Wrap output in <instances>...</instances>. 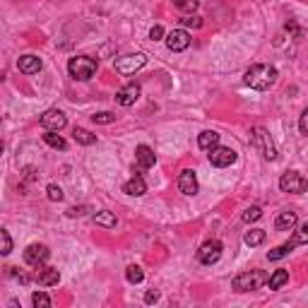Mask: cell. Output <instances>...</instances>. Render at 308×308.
Masks as SVG:
<instances>
[{
    "label": "cell",
    "mask_w": 308,
    "mask_h": 308,
    "mask_svg": "<svg viewBox=\"0 0 308 308\" xmlns=\"http://www.w3.org/2000/svg\"><path fill=\"white\" fill-rule=\"evenodd\" d=\"M243 82H246L251 89L265 92V89H270V87L277 82V67L268 65V63H255V65H251L246 70Z\"/></svg>",
    "instance_id": "1"
},
{
    "label": "cell",
    "mask_w": 308,
    "mask_h": 308,
    "mask_svg": "<svg viewBox=\"0 0 308 308\" xmlns=\"http://www.w3.org/2000/svg\"><path fill=\"white\" fill-rule=\"evenodd\" d=\"M96 67H99V60L92 58V55H75V58H70V63H67L70 75L80 82L92 80L94 75H96Z\"/></svg>",
    "instance_id": "2"
},
{
    "label": "cell",
    "mask_w": 308,
    "mask_h": 308,
    "mask_svg": "<svg viewBox=\"0 0 308 308\" xmlns=\"http://www.w3.org/2000/svg\"><path fill=\"white\" fill-rule=\"evenodd\" d=\"M251 145H253L255 152H260L268 161H277V157H280L275 142H272V137H270V133L265 130V128H260V125L251 130Z\"/></svg>",
    "instance_id": "3"
},
{
    "label": "cell",
    "mask_w": 308,
    "mask_h": 308,
    "mask_svg": "<svg viewBox=\"0 0 308 308\" xmlns=\"http://www.w3.org/2000/svg\"><path fill=\"white\" fill-rule=\"evenodd\" d=\"M270 277L263 272V270H251V272H243L239 275L236 280L231 282V287L236 289V292H255V289H260Z\"/></svg>",
    "instance_id": "4"
},
{
    "label": "cell",
    "mask_w": 308,
    "mask_h": 308,
    "mask_svg": "<svg viewBox=\"0 0 308 308\" xmlns=\"http://www.w3.org/2000/svg\"><path fill=\"white\" fill-rule=\"evenodd\" d=\"M147 63V55L145 53H128V55H121V58H116L113 60V67H116V72H121V75H135L137 70H142Z\"/></svg>",
    "instance_id": "5"
},
{
    "label": "cell",
    "mask_w": 308,
    "mask_h": 308,
    "mask_svg": "<svg viewBox=\"0 0 308 308\" xmlns=\"http://www.w3.org/2000/svg\"><path fill=\"white\" fill-rule=\"evenodd\" d=\"M280 188H282V193H294V195H299V193H306L308 190V181L299 171H287L280 178Z\"/></svg>",
    "instance_id": "6"
},
{
    "label": "cell",
    "mask_w": 308,
    "mask_h": 308,
    "mask_svg": "<svg viewBox=\"0 0 308 308\" xmlns=\"http://www.w3.org/2000/svg\"><path fill=\"white\" fill-rule=\"evenodd\" d=\"M39 123H41V128H43V130L60 133V130L67 125V118H65V113H63L60 108H48V111H43V113H41Z\"/></svg>",
    "instance_id": "7"
},
{
    "label": "cell",
    "mask_w": 308,
    "mask_h": 308,
    "mask_svg": "<svg viewBox=\"0 0 308 308\" xmlns=\"http://www.w3.org/2000/svg\"><path fill=\"white\" fill-rule=\"evenodd\" d=\"M48 255H51V251H48V246H43V243H31V246H27V251H24V263H27L29 268H43V263L48 260Z\"/></svg>",
    "instance_id": "8"
},
{
    "label": "cell",
    "mask_w": 308,
    "mask_h": 308,
    "mask_svg": "<svg viewBox=\"0 0 308 308\" xmlns=\"http://www.w3.org/2000/svg\"><path fill=\"white\" fill-rule=\"evenodd\" d=\"M222 251H224L222 241L212 239V241H207V243H202L200 246V251H198V260H200L202 265H215L217 260L222 258Z\"/></svg>",
    "instance_id": "9"
},
{
    "label": "cell",
    "mask_w": 308,
    "mask_h": 308,
    "mask_svg": "<svg viewBox=\"0 0 308 308\" xmlns=\"http://www.w3.org/2000/svg\"><path fill=\"white\" fill-rule=\"evenodd\" d=\"M210 164L212 166H219V169H224V166H231L234 161H236V152L231 147H222V145H217V147L210 149Z\"/></svg>",
    "instance_id": "10"
},
{
    "label": "cell",
    "mask_w": 308,
    "mask_h": 308,
    "mask_svg": "<svg viewBox=\"0 0 308 308\" xmlns=\"http://www.w3.org/2000/svg\"><path fill=\"white\" fill-rule=\"evenodd\" d=\"M166 46H169V51L181 53V51H186L188 46H190V34H188L186 29H174V31L166 34Z\"/></svg>",
    "instance_id": "11"
},
{
    "label": "cell",
    "mask_w": 308,
    "mask_h": 308,
    "mask_svg": "<svg viewBox=\"0 0 308 308\" xmlns=\"http://www.w3.org/2000/svg\"><path fill=\"white\" fill-rule=\"evenodd\" d=\"M140 92H142V89H140V84H137V82H128L125 87H121V89H118V94H116V101H118L121 106H133L135 101L140 99Z\"/></svg>",
    "instance_id": "12"
},
{
    "label": "cell",
    "mask_w": 308,
    "mask_h": 308,
    "mask_svg": "<svg viewBox=\"0 0 308 308\" xmlns=\"http://www.w3.org/2000/svg\"><path fill=\"white\" fill-rule=\"evenodd\" d=\"M178 188H181L183 195H195V193H198V178H195V171H190V169L181 171V176H178Z\"/></svg>",
    "instance_id": "13"
},
{
    "label": "cell",
    "mask_w": 308,
    "mask_h": 308,
    "mask_svg": "<svg viewBox=\"0 0 308 308\" xmlns=\"http://www.w3.org/2000/svg\"><path fill=\"white\" fill-rule=\"evenodd\" d=\"M17 70L19 72H24V75H34V72H39L41 70V58L39 55H22L19 60H17Z\"/></svg>",
    "instance_id": "14"
},
{
    "label": "cell",
    "mask_w": 308,
    "mask_h": 308,
    "mask_svg": "<svg viewBox=\"0 0 308 308\" xmlns=\"http://www.w3.org/2000/svg\"><path fill=\"white\" fill-rule=\"evenodd\" d=\"M135 159L140 164V169H149V166H154V161H157V154H154V149L147 147V145H140V147L135 149Z\"/></svg>",
    "instance_id": "15"
},
{
    "label": "cell",
    "mask_w": 308,
    "mask_h": 308,
    "mask_svg": "<svg viewBox=\"0 0 308 308\" xmlns=\"http://www.w3.org/2000/svg\"><path fill=\"white\" fill-rule=\"evenodd\" d=\"M123 193H128V195H135V198H140V195H145L147 193V183H145V178L140 174H135L125 186H123Z\"/></svg>",
    "instance_id": "16"
},
{
    "label": "cell",
    "mask_w": 308,
    "mask_h": 308,
    "mask_svg": "<svg viewBox=\"0 0 308 308\" xmlns=\"http://www.w3.org/2000/svg\"><path fill=\"white\" fill-rule=\"evenodd\" d=\"M36 282L41 287H53V284L60 282V272H58V268H39Z\"/></svg>",
    "instance_id": "17"
},
{
    "label": "cell",
    "mask_w": 308,
    "mask_h": 308,
    "mask_svg": "<svg viewBox=\"0 0 308 308\" xmlns=\"http://www.w3.org/2000/svg\"><path fill=\"white\" fill-rule=\"evenodd\" d=\"M296 224H299V217H296V212H292V210H287V212H280L277 222H275L277 231H292Z\"/></svg>",
    "instance_id": "18"
},
{
    "label": "cell",
    "mask_w": 308,
    "mask_h": 308,
    "mask_svg": "<svg viewBox=\"0 0 308 308\" xmlns=\"http://www.w3.org/2000/svg\"><path fill=\"white\" fill-rule=\"evenodd\" d=\"M219 145V133H215V130H205V133H200L198 135V147L200 149H210L212 147H217Z\"/></svg>",
    "instance_id": "19"
},
{
    "label": "cell",
    "mask_w": 308,
    "mask_h": 308,
    "mask_svg": "<svg viewBox=\"0 0 308 308\" xmlns=\"http://www.w3.org/2000/svg\"><path fill=\"white\" fill-rule=\"evenodd\" d=\"M287 282H289V270H275V272L270 275L268 287L272 289V292H277V289H282Z\"/></svg>",
    "instance_id": "20"
},
{
    "label": "cell",
    "mask_w": 308,
    "mask_h": 308,
    "mask_svg": "<svg viewBox=\"0 0 308 308\" xmlns=\"http://www.w3.org/2000/svg\"><path fill=\"white\" fill-rule=\"evenodd\" d=\"M92 219H94V224H99V227H106V229H113V227H116V215H113V212H108V210L96 212Z\"/></svg>",
    "instance_id": "21"
},
{
    "label": "cell",
    "mask_w": 308,
    "mask_h": 308,
    "mask_svg": "<svg viewBox=\"0 0 308 308\" xmlns=\"http://www.w3.org/2000/svg\"><path fill=\"white\" fill-rule=\"evenodd\" d=\"M265 229H251V231H246V236H243V241H246V246H260V243L265 241Z\"/></svg>",
    "instance_id": "22"
},
{
    "label": "cell",
    "mask_w": 308,
    "mask_h": 308,
    "mask_svg": "<svg viewBox=\"0 0 308 308\" xmlns=\"http://www.w3.org/2000/svg\"><path fill=\"white\" fill-rule=\"evenodd\" d=\"M43 142H46L48 147L60 149V152H63V149H67V142L58 133H53V130H46V135H43Z\"/></svg>",
    "instance_id": "23"
},
{
    "label": "cell",
    "mask_w": 308,
    "mask_h": 308,
    "mask_svg": "<svg viewBox=\"0 0 308 308\" xmlns=\"http://www.w3.org/2000/svg\"><path fill=\"white\" fill-rule=\"evenodd\" d=\"M72 137H75V142H80L84 147H89V145L96 142V135L89 133V130H84V128H75V130H72Z\"/></svg>",
    "instance_id": "24"
},
{
    "label": "cell",
    "mask_w": 308,
    "mask_h": 308,
    "mask_svg": "<svg viewBox=\"0 0 308 308\" xmlns=\"http://www.w3.org/2000/svg\"><path fill=\"white\" fill-rule=\"evenodd\" d=\"M294 248H296L294 243H292V241H287V243H282V246H277L275 251H270V253H268V258H270V260H272V263H275V260H282V258H287V255L292 253Z\"/></svg>",
    "instance_id": "25"
},
{
    "label": "cell",
    "mask_w": 308,
    "mask_h": 308,
    "mask_svg": "<svg viewBox=\"0 0 308 308\" xmlns=\"http://www.w3.org/2000/svg\"><path fill=\"white\" fill-rule=\"evenodd\" d=\"M0 253L2 255L12 253V239H10V231H7V229L0 231Z\"/></svg>",
    "instance_id": "26"
},
{
    "label": "cell",
    "mask_w": 308,
    "mask_h": 308,
    "mask_svg": "<svg viewBox=\"0 0 308 308\" xmlns=\"http://www.w3.org/2000/svg\"><path fill=\"white\" fill-rule=\"evenodd\" d=\"M125 280L130 282V284H140V282L145 280V272L137 268V265H130V268L125 270Z\"/></svg>",
    "instance_id": "27"
},
{
    "label": "cell",
    "mask_w": 308,
    "mask_h": 308,
    "mask_svg": "<svg viewBox=\"0 0 308 308\" xmlns=\"http://www.w3.org/2000/svg\"><path fill=\"white\" fill-rule=\"evenodd\" d=\"M31 304L36 308H48L51 306V296L43 294V292H34V294H31Z\"/></svg>",
    "instance_id": "28"
},
{
    "label": "cell",
    "mask_w": 308,
    "mask_h": 308,
    "mask_svg": "<svg viewBox=\"0 0 308 308\" xmlns=\"http://www.w3.org/2000/svg\"><path fill=\"white\" fill-rule=\"evenodd\" d=\"M292 243H294V246H306V243H308V222H306V224H301V227H299V231L294 234Z\"/></svg>",
    "instance_id": "29"
},
{
    "label": "cell",
    "mask_w": 308,
    "mask_h": 308,
    "mask_svg": "<svg viewBox=\"0 0 308 308\" xmlns=\"http://www.w3.org/2000/svg\"><path fill=\"white\" fill-rule=\"evenodd\" d=\"M174 5L181 12H190V14L198 10V0H174Z\"/></svg>",
    "instance_id": "30"
},
{
    "label": "cell",
    "mask_w": 308,
    "mask_h": 308,
    "mask_svg": "<svg viewBox=\"0 0 308 308\" xmlns=\"http://www.w3.org/2000/svg\"><path fill=\"white\" fill-rule=\"evenodd\" d=\"M260 217H263V210H260L258 205H253V207H248V210L243 212V222H246V224H251V222H258Z\"/></svg>",
    "instance_id": "31"
},
{
    "label": "cell",
    "mask_w": 308,
    "mask_h": 308,
    "mask_svg": "<svg viewBox=\"0 0 308 308\" xmlns=\"http://www.w3.org/2000/svg\"><path fill=\"white\" fill-rule=\"evenodd\" d=\"M92 121L99 123V125H108V123L116 121V116H113V113H108V111H101V113H94Z\"/></svg>",
    "instance_id": "32"
},
{
    "label": "cell",
    "mask_w": 308,
    "mask_h": 308,
    "mask_svg": "<svg viewBox=\"0 0 308 308\" xmlns=\"http://www.w3.org/2000/svg\"><path fill=\"white\" fill-rule=\"evenodd\" d=\"M46 193H48V200H51V202H60V200H63V188L55 186V183H51V186L46 188Z\"/></svg>",
    "instance_id": "33"
},
{
    "label": "cell",
    "mask_w": 308,
    "mask_h": 308,
    "mask_svg": "<svg viewBox=\"0 0 308 308\" xmlns=\"http://www.w3.org/2000/svg\"><path fill=\"white\" fill-rule=\"evenodd\" d=\"M181 24H183V27L200 29L202 27V17H198V14H188V17H183V19H181Z\"/></svg>",
    "instance_id": "34"
},
{
    "label": "cell",
    "mask_w": 308,
    "mask_h": 308,
    "mask_svg": "<svg viewBox=\"0 0 308 308\" xmlns=\"http://www.w3.org/2000/svg\"><path fill=\"white\" fill-rule=\"evenodd\" d=\"M299 130H301V135H308V106L304 108V113L299 118Z\"/></svg>",
    "instance_id": "35"
},
{
    "label": "cell",
    "mask_w": 308,
    "mask_h": 308,
    "mask_svg": "<svg viewBox=\"0 0 308 308\" xmlns=\"http://www.w3.org/2000/svg\"><path fill=\"white\" fill-rule=\"evenodd\" d=\"M87 215V207H84V205H80V207H70V210H67V217H72V219H75V217H84Z\"/></svg>",
    "instance_id": "36"
},
{
    "label": "cell",
    "mask_w": 308,
    "mask_h": 308,
    "mask_svg": "<svg viewBox=\"0 0 308 308\" xmlns=\"http://www.w3.org/2000/svg\"><path fill=\"white\" fill-rule=\"evenodd\" d=\"M159 301V292L157 289H149L147 294H145V304H157Z\"/></svg>",
    "instance_id": "37"
},
{
    "label": "cell",
    "mask_w": 308,
    "mask_h": 308,
    "mask_svg": "<svg viewBox=\"0 0 308 308\" xmlns=\"http://www.w3.org/2000/svg\"><path fill=\"white\" fill-rule=\"evenodd\" d=\"M161 36H164V29H161L159 24H154V27H152V31H149V39H152V41H159Z\"/></svg>",
    "instance_id": "38"
},
{
    "label": "cell",
    "mask_w": 308,
    "mask_h": 308,
    "mask_svg": "<svg viewBox=\"0 0 308 308\" xmlns=\"http://www.w3.org/2000/svg\"><path fill=\"white\" fill-rule=\"evenodd\" d=\"M287 31H292V34H294V36H301V29L296 27L294 22H287Z\"/></svg>",
    "instance_id": "39"
}]
</instances>
